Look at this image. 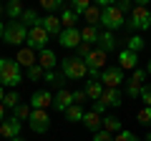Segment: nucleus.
I'll use <instances>...</instances> for the list:
<instances>
[{"mask_svg":"<svg viewBox=\"0 0 151 141\" xmlns=\"http://www.w3.org/2000/svg\"><path fill=\"white\" fill-rule=\"evenodd\" d=\"M20 129H23V121H18L15 116H10V119H5L3 124H0V136L13 141V139L20 136Z\"/></svg>","mask_w":151,"mask_h":141,"instance_id":"10","label":"nucleus"},{"mask_svg":"<svg viewBox=\"0 0 151 141\" xmlns=\"http://www.w3.org/2000/svg\"><path fill=\"white\" fill-rule=\"evenodd\" d=\"M126 48H129V50H134V53H139V50H144V48H146V40L141 38L139 33H134V35H131L129 40H126Z\"/></svg>","mask_w":151,"mask_h":141,"instance_id":"30","label":"nucleus"},{"mask_svg":"<svg viewBox=\"0 0 151 141\" xmlns=\"http://www.w3.org/2000/svg\"><path fill=\"white\" fill-rule=\"evenodd\" d=\"M101 13H103V8L98 5V3H96V5H91V8L86 10V15H83L86 25H93V28H98V25H101Z\"/></svg>","mask_w":151,"mask_h":141,"instance_id":"20","label":"nucleus"},{"mask_svg":"<svg viewBox=\"0 0 151 141\" xmlns=\"http://www.w3.org/2000/svg\"><path fill=\"white\" fill-rule=\"evenodd\" d=\"M3 15H5V5H0V18H3Z\"/></svg>","mask_w":151,"mask_h":141,"instance_id":"48","label":"nucleus"},{"mask_svg":"<svg viewBox=\"0 0 151 141\" xmlns=\"http://www.w3.org/2000/svg\"><path fill=\"white\" fill-rule=\"evenodd\" d=\"M91 45H88V43H81V45H78V48H76V53H78V58H83V60H86L88 58V55H91Z\"/></svg>","mask_w":151,"mask_h":141,"instance_id":"39","label":"nucleus"},{"mask_svg":"<svg viewBox=\"0 0 151 141\" xmlns=\"http://www.w3.org/2000/svg\"><path fill=\"white\" fill-rule=\"evenodd\" d=\"M113 141H141V139H139V136L134 134V131L124 129V131H121V134H116V136H113Z\"/></svg>","mask_w":151,"mask_h":141,"instance_id":"37","label":"nucleus"},{"mask_svg":"<svg viewBox=\"0 0 151 141\" xmlns=\"http://www.w3.org/2000/svg\"><path fill=\"white\" fill-rule=\"evenodd\" d=\"M43 81H45V86H50V88H63V81H65V76L60 73V70H45V76H43Z\"/></svg>","mask_w":151,"mask_h":141,"instance_id":"21","label":"nucleus"},{"mask_svg":"<svg viewBox=\"0 0 151 141\" xmlns=\"http://www.w3.org/2000/svg\"><path fill=\"white\" fill-rule=\"evenodd\" d=\"M3 38H5V23L0 20V40H3Z\"/></svg>","mask_w":151,"mask_h":141,"instance_id":"45","label":"nucleus"},{"mask_svg":"<svg viewBox=\"0 0 151 141\" xmlns=\"http://www.w3.org/2000/svg\"><path fill=\"white\" fill-rule=\"evenodd\" d=\"M15 60L20 63V68L25 65V70H28V68H33V65H38V58H35V53H33V48H28V45L18 50V58H15Z\"/></svg>","mask_w":151,"mask_h":141,"instance_id":"19","label":"nucleus"},{"mask_svg":"<svg viewBox=\"0 0 151 141\" xmlns=\"http://www.w3.org/2000/svg\"><path fill=\"white\" fill-rule=\"evenodd\" d=\"M60 73L65 76V81H81V78L88 76V65L83 58L78 55H70V58L60 60Z\"/></svg>","mask_w":151,"mask_h":141,"instance_id":"3","label":"nucleus"},{"mask_svg":"<svg viewBox=\"0 0 151 141\" xmlns=\"http://www.w3.org/2000/svg\"><path fill=\"white\" fill-rule=\"evenodd\" d=\"M81 43H83V40H81V28H63V33L58 35V45H60V48L76 50Z\"/></svg>","mask_w":151,"mask_h":141,"instance_id":"8","label":"nucleus"},{"mask_svg":"<svg viewBox=\"0 0 151 141\" xmlns=\"http://www.w3.org/2000/svg\"><path fill=\"white\" fill-rule=\"evenodd\" d=\"M116 8H119V10L124 13L126 18H129L131 10H134V3H131V0H116Z\"/></svg>","mask_w":151,"mask_h":141,"instance_id":"38","label":"nucleus"},{"mask_svg":"<svg viewBox=\"0 0 151 141\" xmlns=\"http://www.w3.org/2000/svg\"><path fill=\"white\" fill-rule=\"evenodd\" d=\"M5 121V103H0V124Z\"/></svg>","mask_w":151,"mask_h":141,"instance_id":"44","label":"nucleus"},{"mask_svg":"<svg viewBox=\"0 0 151 141\" xmlns=\"http://www.w3.org/2000/svg\"><path fill=\"white\" fill-rule=\"evenodd\" d=\"M106 109H108V106H106L103 101H93V109H91V111H96V114L101 116V114H106Z\"/></svg>","mask_w":151,"mask_h":141,"instance_id":"43","label":"nucleus"},{"mask_svg":"<svg viewBox=\"0 0 151 141\" xmlns=\"http://www.w3.org/2000/svg\"><path fill=\"white\" fill-rule=\"evenodd\" d=\"M30 129L35 131V134H45V131L50 129V116H48V111H40V109H33V114H30Z\"/></svg>","mask_w":151,"mask_h":141,"instance_id":"9","label":"nucleus"},{"mask_svg":"<svg viewBox=\"0 0 151 141\" xmlns=\"http://www.w3.org/2000/svg\"><path fill=\"white\" fill-rule=\"evenodd\" d=\"M40 25L45 28V33H48L50 38H58L60 33H63V23H60L58 15H43L40 18Z\"/></svg>","mask_w":151,"mask_h":141,"instance_id":"15","label":"nucleus"},{"mask_svg":"<svg viewBox=\"0 0 151 141\" xmlns=\"http://www.w3.org/2000/svg\"><path fill=\"white\" fill-rule=\"evenodd\" d=\"M25 13V5H23L20 0H10L5 5V15L10 18V20H20V15Z\"/></svg>","mask_w":151,"mask_h":141,"instance_id":"22","label":"nucleus"},{"mask_svg":"<svg viewBox=\"0 0 151 141\" xmlns=\"http://www.w3.org/2000/svg\"><path fill=\"white\" fill-rule=\"evenodd\" d=\"M73 101L78 103V106H83V101H88V96H86V91H73Z\"/></svg>","mask_w":151,"mask_h":141,"instance_id":"41","label":"nucleus"},{"mask_svg":"<svg viewBox=\"0 0 151 141\" xmlns=\"http://www.w3.org/2000/svg\"><path fill=\"white\" fill-rule=\"evenodd\" d=\"M93 141H113V136L108 131H98V134H93Z\"/></svg>","mask_w":151,"mask_h":141,"instance_id":"42","label":"nucleus"},{"mask_svg":"<svg viewBox=\"0 0 151 141\" xmlns=\"http://www.w3.org/2000/svg\"><path fill=\"white\" fill-rule=\"evenodd\" d=\"M146 141H151V131H149V134H146Z\"/></svg>","mask_w":151,"mask_h":141,"instance_id":"49","label":"nucleus"},{"mask_svg":"<svg viewBox=\"0 0 151 141\" xmlns=\"http://www.w3.org/2000/svg\"><path fill=\"white\" fill-rule=\"evenodd\" d=\"M73 103H76V101H73V91H68V88H60V91L53 96V109L60 111V114H65Z\"/></svg>","mask_w":151,"mask_h":141,"instance_id":"11","label":"nucleus"},{"mask_svg":"<svg viewBox=\"0 0 151 141\" xmlns=\"http://www.w3.org/2000/svg\"><path fill=\"white\" fill-rule=\"evenodd\" d=\"M5 40L8 45H20V43H28V28L23 25L20 20H10L5 23Z\"/></svg>","mask_w":151,"mask_h":141,"instance_id":"5","label":"nucleus"},{"mask_svg":"<svg viewBox=\"0 0 151 141\" xmlns=\"http://www.w3.org/2000/svg\"><path fill=\"white\" fill-rule=\"evenodd\" d=\"M101 25H103V30H119V28H126V15L116 8V3L113 5H108V8H103V13H101Z\"/></svg>","mask_w":151,"mask_h":141,"instance_id":"4","label":"nucleus"},{"mask_svg":"<svg viewBox=\"0 0 151 141\" xmlns=\"http://www.w3.org/2000/svg\"><path fill=\"white\" fill-rule=\"evenodd\" d=\"M141 88H144V83L129 78V81H126V96L129 98H141Z\"/></svg>","mask_w":151,"mask_h":141,"instance_id":"31","label":"nucleus"},{"mask_svg":"<svg viewBox=\"0 0 151 141\" xmlns=\"http://www.w3.org/2000/svg\"><path fill=\"white\" fill-rule=\"evenodd\" d=\"M146 73H149V76H151V60H149V63H146Z\"/></svg>","mask_w":151,"mask_h":141,"instance_id":"47","label":"nucleus"},{"mask_svg":"<svg viewBox=\"0 0 151 141\" xmlns=\"http://www.w3.org/2000/svg\"><path fill=\"white\" fill-rule=\"evenodd\" d=\"M119 68L121 70H136L139 68V53H134L129 48L119 50Z\"/></svg>","mask_w":151,"mask_h":141,"instance_id":"14","label":"nucleus"},{"mask_svg":"<svg viewBox=\"0 0 151 141\" xmlns=\"http://www.w3.org/2000/svg\"><path fill=\"white\" fill-rule=\"evenodd\" d=\"M151 28V10L149 5H146V0H139L134 5V10H131V15L126 18V30H149Z\"/></svg>","mask_w":151,"mask_h":141,"instance_id":"1","label":"nucleus"},{"mask_svg":"<svg viewBox=\"0 0 151 141\" xmlns=\"http://www.w3.org/2000/svg\"><path fill=\"white\" fill-rule=\"evenodd\" d=\"M88 8H91V3H88V0H73V3H70V10H73L78 18H83V15H86V10H88Z\"/></svg>","mask_w":151,"mask_h":141,"instance_id":"33","label":"nucleus"},{"mask_svg":"<svg viewBox=\"0 0 151 141\" xmlns=\"http://www.w3.org/2000/svg\"><path fill=\"white\" fill-rule=\"evenodd\" d=\"M48 40H50V35L45 33V28L43 25H35V28H30L28 30V48H33V50H45L48 48Z\"/></svg>","mask_w":151,"mask_h":141,"instance_id":"7","label":"nucleus"},{"mask_svg":"<svg viewBox=\"0 0 151 141\" xmlns=\"http://www.w3.org/2000/svg\"><path fill=\"white\" fill-rule=\"evenodd\" d=\"M65 121H70V124H76V121H83V116H86V111H83V106H78V103H73L68 111H65Z\"/></svg>","mask_w":151,"mask_h":141,"instance_id":"27","label":"nucleus"},{"mask_svg":"<svg viewBox=\"0 0 151 141\" xmlns=\"http://www.w3.org/2000/svg\"><path fill=\"white\" fill-rule=\"evenodd\" d=\"M13 141H23V139H20V136H18V139H13Z\"/></svg>","mask_w":151,"mask_h":141,"instance_id":"50","label":"nucleus"},{"mask_svg":"<svg viewBox=\"0 0 151 141\" xmlns=\"http://www.w3.org/2000/svg\"><path fill=\"white\" fill-rule=\"evenodd\" d=\"M23 83V70L15 58H0V86L15 88Z\"/></svg>","mask_w":151,"mask_h":141,"instance_id":"2","label":"nucleus"},{"mask_svg":"<svg viewBox=\"0 0 151 141\" xmlns=\"http://www.w3.org/2000/svg\"><path fill=\"white\" fill-rule=\"evenodd\" d=\"M116 45H119L116 35H113L111 30H101V35H98V48H101L103 53H111V50H116Z\"/></svg>","mask_w":151,"mask_h":141,"instance_id":"17","label":"nucleus"},{"mask_svg":"<svg viewBox=\"0 0 151 141\" xmlns=\"http://www.w3.org/2000/svg\"><path fill=\"white\" fill-rule=\"evenodd\" d=\"M40 8L45 10V15H50V13H55V10H63V3L60 0H40Z\"/></svg>","mask_w":151,"mask_h":141,"instance_id":"32","label":"nucleus"},{"mask_svg":"<svg viewBox=\"0 0 151 141\" xmlns=\"http://www.w3.org/2000/svg\"><path fill=\"white\" fill-rule=\"evenodd\" d=\"M30 114H33L30 103H18L15 109H13V116H15L18 121H30Z\"/></svg>","mask_w":151,"mask_h":141,"instance_id":"29","label":"nucleus"},{"mask_svg":"<svg viewBox=\"0 0 151 141\" xmlns=\"http://www.w3.org/2000/svg\"><path fill=\"white\" fill-rule=\"evenodd\" d=\"M5 93H8V91H5V86H0V103L5 101Z\"/></svg>","mask_w":151,"mask_h":141,"instance_id":"46","label":"nucleus"},{"mask_svg":"<svg viewBox=\"0 0 151 141\" xmlns=\"http://www.w3.org/2000/svg\"><path fill=\"white\" fill-rule=\"evenodd\" d=\"M141 101H144V106H151V83L141 88Z\"/></svg>","mask_w":151,"mask_h":141,"instance_id":"40","label":"nucleus"},{"mask_svg":"<svg viewBox=\"0 0 151 141\" xmlns=\"http://www.w3.org/2000/svg\"><path fill=\"white\" fill-rule=\"evenodd\" d=\"M83 91H86L88 101H98V98H101V93H103V83H101V81H88Z\"/></svg>","mask_w":151,"mask_h":141,"instance_id":"24","label":"nucleus"},{"mask_svg":"<svg viewBox=\"0 0 151 141\" xmlns=\"http://www.w3.org/2000/svg\"><path fill=\"white\" fill-rule=\"evenodd\" d=\"M20 23L30 30V28H35V25H40V15H38L35 10H30V8H25V13L20 15Z\"/></svg>","mask_w":151,"mask_h":141,"instance_id":"26","label":"nucleus"},{"mask_svg":"<svg viewBox=\"0 0 151 141\" xmlns=\"http://www.w3.org/2000/svg\"><path fill=\"white\" fill-rule=\"evenodd\" d=\"M43 76H45V70L40 68V65H33V68L25 70V78H28V81H43Z\"/></svg>","mask_w":151,"mask_h":141,"instance_id":"34","label":"nucleus"},{"mask_svg":"<svg viewBox=\"0 0 151 141\" xmlns=\"http://www.w3.org/2000/svg\"><path fill=\"white\" fill-rule=\"evenodd\" d=\"M38 65L43 70H55V65H58V58H55V53L50 48L40 50V55H38Z\"/></svg>","mask_w":151,"mask_h":141,"instance_id":"18","label":"nucleus"},{"mask_svg":"<svg viewBox=\"0 0 151 141\" xmlns=\"http://www.w3.org/2000/svg\"><path fill=\"white\" fill-rule=\"evenodd\" d=\"M103 131H108V134H121L124 131V126H121V119L119 116H103Z\"/></svg>","mask_w":151,"mask_h":141,"instance_id":"23","label":"nucleus"},{"mask_svg":"<svg viewBox=\"0 0 151 141\" xmlns=\"http://www.w3.org/2000/svg\"><path fill=\"white\" fill-rule=\"evenodd\" d=\"M53 96H55V93H50L48 88H45V91H35V93L30 96V109L45 111L48 106H53Z\"/></svg>","mask_w":151,"mask_h":141,"instance_id":"13","label":"nucleus"},{"mask_svg":"<svg viewBox=\"0 0 151 141\" xmlns=\"http://www.w3.org/2000/svg\"><path fill=\"white\" fill-rule=\"evenodd\" d=\"M3 103H5V109H15L18 103H23V101H20V96H18V91H8Z\"/></svg>","mask_w":151,"mask_h":141,"instance_id":"35","label":"nucleus"},{"mask_svg":"<svg viewBox=\"0 0 151 141\" xmlns=\"http://www.w3.org/2000/svg\"><path fill=\"white\" fill-rule=\"evenodd\" d=\"M98 35H101V30L98 28H93V25H83L81 28V40L83 43H98Z\"/></svg>","mask_w":151,"mask_h":141,"instance_id":"25","label":"nucleus"},{"mask_svg":"<svg viewBox=\"0 0 151 141\" xmlns=\"http://www.w3.org/2000/svg\"><path fill=\"white\" fill-rule=\"evenodd\" d=\"M136 119H139L141 126H151V106H144V109L139 111V116H136Z\"/></svg>","mask_w":151,"mask_h":141,"instance_id":"36","label":"nucleus"},{"mask_svg":"<svg viewBox=\"0 0 151 141\" xmlns=\"http://www.w3.org/2000/svg\"><path fill=\"white\" fill-rule=\"evenodd\" d=\"M98 81L103 83V88H121L124 81H126V76H124V70L119 65H106V70L101 73Z\"/></svg>","mask_w":151,"mask_h":141,"instance_id":"6","label":"nucleus"},{"mask_svg":"<svg viewBox=\"0 0 151 141\" xmlns=\"http://www.w3.org/2000/svg\"><path fill=\"white\" fill-rule=\"evenodd\" d=\"M81 124L86 126L91 134H98V131H103V116H98L96 111H86V116H83Z\"/></svg>","mask_w":151,"mask_h":141,"instance_id":"16","label":"nucleus"},{"mask_svg":"<svg viewBox=\"0 0 151 141\" xmlns=\"http://www.w3.org/2000/svg\"><path fill=\"white\" fill-rule=\"evenodd\" d=\"M149 10H151V5H149Z\"/></svg>","mask_w":151,"mask_h":141,"instance_id":"51","label":"nucleus"},{"mask_svg":"<svg viewBox=\"0 0 151 141\" xmlns=\"http://www.w3.org/2000/svg\"><path fill=\"white\" fill-rule=\"evenodd\" d=\"M98 101H103L108 109H119L121 103H124V91H121V88H103V93H101Z\"/></svg>","mask_w":151,"mask_h":141,"instance_id":"12","label":"nucleus"},{"mask_svg":"<svg viewBox=\"0 0 151 141\" xmlns=\"http://www.w3.org/2000/svg\"><path fill=\"white\" fill-rule=\"evenodd\" d=\"M58 18H60V23H63V28H76V23H78V15H76L70 8H63Z\"/></svg>","mask_w":151,"mask_h":141,"instance_id":"28","label":"nucleus"}]
</instances>
